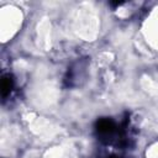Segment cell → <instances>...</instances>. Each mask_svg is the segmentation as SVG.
Returning <instances> with one entry per match:
<instances>
[{"label": "cell", "mask_w": 158, "mask_h": 158, "mask_svg": "<svg viewBox=\"0 0 158 158\" xmlns=\"http://www.w3.org/2000/svg\"><path fill=\"white\" fill-rule=\"evenodd\" d=\"M95 130L101 138H107V137H112L116 133L117 126L111 118L104 117V118H100L96 121Z\"/></svg>", "instance_id": "1"}, {"label": "cell", "mask_w": 158, "mask_h": 158, "mask_svg": "<svg viewBox=\"0 0 158 158\" xmlns=\"http://www.w3.org/2000/svg\"><path fill=\"white\" fill-rule=\"evenodd\" d=\"M14 88V79L11 74H4L1 79V96L5 100Z\"/></svg>", "instance_id": "2"}, {"label": "cell", "mask_w": 158, "mask_h": 158, "mask_svg": "<svg viewBox=\"0 0 158 158\" xmlns=\"http://www.w3.org/2000/svg\"><path fill=\"white\" fill-rule=\"evenodd\" d=\"M110 158H120V157H110Z\"/></svg>", "instance_id": "3"}]
</instances>
